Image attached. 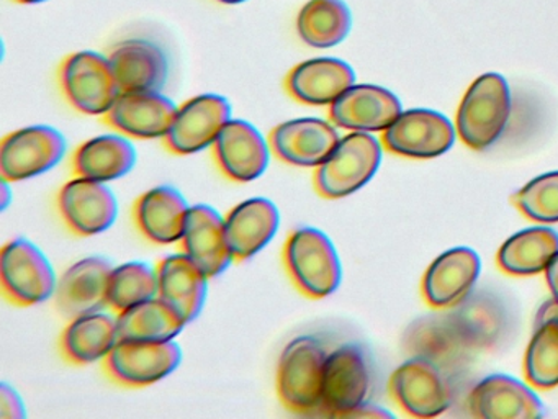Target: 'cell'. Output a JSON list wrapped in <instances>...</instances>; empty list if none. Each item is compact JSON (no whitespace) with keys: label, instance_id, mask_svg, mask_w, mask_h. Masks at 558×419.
<instances>
[{"label":"cell","instance_id":"cell-7","mask_svg":"<svg viewBox=\"0 0 558 419\" xmlns=\"http://www.w3.org/2000/svg\"><path fill=\"white\" fill-rule=\"evenodd\" d=\"M371 385V360L361 344L345 343L329 350L319 412L331 418H348L349 412L367 403Z\"/></svg>","mask_w":558,"mask_h":419},{"label":"cell","instance_id":"cell-6","mask_svg":"<svg viewBox=\"0 0 558 419\" xmlns=\"http://www.w3.org/2000/svg\"><path fill=\"white\" fill-rule=\"evenodd\" d=\"M2 294L17 307H35L57 291L53 265L38 246L25 238L12 239L0 252Z\"/></svg>","mask_w":558,"mask_h":419},{"label":"cell","instance_id":"cell-17","mask_svg":"<svg viewBox=\"0 0 558 419\" xmlns=\"http://www.w3.org/2000/svg\"><path fill=\"white\" fill-rule=\"evenodd\" d=\"M107 58L122 92H162L168 84V52L153 39H122L112 46Z\"/></svg>","mask_w":558,"mask_h":419},{"label":"cell","instance_id":"cell-9","mask_svg":"<svg viewBox=\"0 0 558 419\" xmlns=\"http://www.w3.org/2000/svg\"><path fill=\"white\" fill-rule=\"evenodd\" d=\"M181 360L182 349L174 339L162 343L120 340L104 360V370L119 385L143 388L171 375Z\"/></svg>","mask_w":558,"mask_h":419},{"label":"cell","instance_id":"cell-28","mask_svg":"<svg viewBox=\"0 0 558 419\" xmlns=\"http://www.w3.org/2000/svg\"><path fill=\"white\" fill-rule=\"evenodd\" d=\"M71 164L74 176L107 183L135 167L136 149L123 134H100L80 144Z\"/></svg>","mask_w":558,"mask_h":419},{"label":"cell","instance_id":"cell-14","mask_svg":"<svg viewBox=\"0 0 558 419\" xmlns=\"http://www.w3.org/2000/svg\"><path fill=\"white\" fill-rule=\"evenodd\" d=\"M338 127L316 117L293 118L277 124L269 134L270 149L282 163L295 167L322 166L338 146Z\"/></svg>","mask_w":558,"mask_h":419},{"label":"cell","instance_id":"cell-22","mask_svg":"<svg viewBox=\"0 0 558 419\" xmlns=\"http://www.w3.org/2000/svg\"><path fill=\"white\" fill-rule=\"evenodd\" d=\"M179 244L182 252L197 264L208 278L223 274L231 262H234L225 235V218L214 206L205 203L191 206L184 235Z\"/></svg>","mask_w":558,"mask_h":419},{"label":"cell","instance_id":"cell-5","mask_svg":"<svg viewBox=\"0 0 558 419\" xmlns=\"http://www.w3.org/2000/svg\"><path fill=\"white\" fill-rule=\"evenodd\" d=\"M58 81L68 104L90 117H104L122 94L109 58L87 49L63 59Z\"/></svg>","mask_w":558,"mask_h":419},{"label":"cell","instance_id":"cell-32","mask_svg":"<svg viewBox=\"0 0 558 419\" xmlns=\"http://www.w3.org/2000/svg\"><path fill=\"white\" fill-rule=\"evenodd\" d=\"M119 318L120 340H145V343H162L172 340L182 333L185 324L175 316L174 311L159 297L143 301Z\"/></svg>","mask_w":558,"mask_h":419},{"label":"cell","instance_id":"cell-37","mask_svg":"<svg viewBox=\"0 0 558 419\" xmlns=\"http://www.w3.org/2000/svg\"><path fill=\"white\" fill-rule=\"evenodd\" d=\"M545 277H547L548 288H550L554 301L558 303V252L551 259L550 264L545 268Z\"/></svg>","mask_w":558,"mask_h":419},{"label":"cell","instance_id":"cell-31","mask_svg":"<svg viewBox=\"0 0 558 419\" xmlns=\"http://www.w3.org/2000/svg\"><path fill=\"white\" fill-rule=\"evenodd\" d=\"M525 376L541 390L558 385V303L550 304L538 314L535 333L524 360Z\"/></svg>","mask_w":558,"mask_h":419},{"label":"cell","instance_id":"cell-23","mask_svg":"<svg viewBox=\"0 0 558 419\" xmlns=\"http://www.w3.org/2000/svg\"><path fill=\"white\" fill-rule=\"evenodd\" d=\"M113 265L109 259L93 255L81 259L58 278L54 300L61 313L74 318L107 307V287Z\"/></svg>","mask_w":558,"mask_h":419},{"label":"cell","instance_id":"cell-25","mask_svg":"<svg viewBox=\"0 0 558 419\" xmlns=\"http://www.w3.org/2000/svg\"><path fill=\"white\" fill-rule=\"evenodd\" d=\"M469 408L473 416L483 419H532L544 415L537 395L508 375L482 380L470 393Z\"/></svg>","mask_w":558,"mask_h":419},{"label":"cell","instance_id":"cell-19","mask_svg":"<svg viewBox=\"0 0 558 419\" xmlns=\"http://www.w3.org/2000/svg\"><path fill=\"white\" fill-rule=\"evenodd\" d=\"M280 213L264 196L244 200L225 216V235L234 262H244L263 251L279 231Z\"/></svg>","mask_w":558,"mask_h":419},{"label":"cell","instance_id":"cell-29","mask_svg":"<svg viewBox=\"0 0 558 419\" xmlns=\"http://www.w3.org/2000/svg\"><path fill=\"white\" fill-rule=\"evenodd\" d=\"M558 252V232L544 226L515 232L501 246L498 264L511 275L541 274Z\"/></svg>","mask_w":558,"mask_h":419},{"label":"cell","instance_id":"cell-36","mask_svg":"<svg viewBox=\"0 0 558 419\" xmlns=\"http://www.w3.org/2000/svg\"><path fill=\"white\" fill-rule=\"evenodd\" d=\"M348 418H391V412H388L387 409H381L380 406L364 403V405L355 408L354 411L349 412Z\"/></svg>","mask_w":558,"mask_h":419},{"label":"cell","instance_id":"cell-18","mask_svg":"<svg viewBox=\"0 0 558 419\" xmlns=\"http://www.w3.org/2000/svg\"><path fill=\"white\" fill-rule=\"evenodd\" d=\"M401 113V101L393 92L378 85L349 87L329 107V120L342 130L385 131Z\"/></svg>","mask_w":558,"mask_h":419},{"label":"cell","instance_id":"cell-8","mask_svg":"<svg viewBox=\"0 0 558 419\" xmlns=\"http://www.w3.org/2000/svg\"><path fill=\"white\" fill-rule=\"evenodd\" d=\"M66 147L63 133L48 124L12 131L0 144V176L11 183L34 179L57 167Z\"/></svg>","mask_w":558,"mask_h":419},{"label":"cell","instance_id":"cell-39","mask_svg":"<svg viewBox=\"0 0 558 419\" xmlns=\"http://www.w3.org/2000/svg\"><path fill=\"white\" fill-rule=\"evenodd\" d=\"M217 2L225 3V5H238V3L247 2V0H217Z\"/></svg>","mask_w":558,"mask_h":419},{"label":"cell","instance_id":"cell-10","mask_svg":"<svg viewBox=\"0 0 558 419\" xmlns=\"http://www.w3.org/2000/svg\"><path fill=\"white\" fill-rule=\"evenodd\" d=\"M231 120V105L217 94L197 95L178 107L165 146L178 156L201 153L214 146L225 124Z\"/></svg>","mask_w":558,"mask_h":419},{"label":"cell","instance_id":"cell-3","mask_svg":"<svg viewBox=\"0 0 558 419\" xmlns=\"http://www.w3.org/2000/svg\"><path fill=\"white\" fill-rule=\"evenodd\" d=\"M381 163V144L371 133L352 131L339 140L328 159L316 167L313 182L323 199L352 195L365 185Z\"/></svg>","mask_w":558,"mask_h":419},{"label":"cell","instance_id":"cell-33","mask_svg":"<svg viewBox=\"0 0 558 419\" xmlns=\"http://www.w3.org/2000/svg\"><path fill=\"white\" fill-rule=\"evenodd\" d=\"M155 297H158V272L146 262H125L110 272L107 307L113 313H123Z\"/></svg>","mask_w":558,"mask_h":419},{"label":"cell","instance_id":"cell-35","mask_svg":"<svg viewBox=\"0 0 558 419\" xmlns=\"http://www.w3.org/2000/svg\"><path fill=\"white\" fill-rule=\"evenodd\" d=\"M27 416L24 399L19 395L14 386L8 382L0 386V418L2 419H24Z\"/></svg>","mask_w":558,"mask_h":419},{"label":"cell","instance_id":"cell-34","mask_svg":"<svg viewBox=\"0 0 558 419\" xmlns=\"http://www.w3.org/2000/svg\"><path fill=\"white\" fill-rule=\"evenodd\" d=\"M514 203L527 218L537 223L558 222V172L531 180L514 195Z\"/></svg>","mask_w":558,"mask_h":419},{"label":"cell","instance_id":"cell-1","mask_svg":"<svg viewBox=\"0 0 558 419\" xmlns=\"http://www.w3.org/2000/svg\"><path fill=\"white\" fill-rule=\"evenodd\" d=\"M329 349L315 334H300L283 347L277 363L280 403L296 415H315L322 408L323 376Z\"/></svg>","mask_w":558,"mask_h":419},{"label":"cell","instance_id":"cell-4","mask_svg":"<svg viewBox=\"0 0 558 419\" xmlns=\"http://www.w3.org/2000/svg\"><path fill=\"white\" fill-rule=\"evenodd\" d=\"M511 115V91L499 74L476 79L457 111V131L466 146L482 151L501 136Z\"/></svg>","mask_w":558,"mask_h":419},{"label":"cell","instance_id":"cell-24","mask_svg":"<svg viewBox=\"0 0 558 419\" xmlns=\"http://www.w3.org/2000/svg\"><path fill=\"white\" fill-rule=\"evenodd\" d=\"M191 205L171 185H159L142 193L133 205L136 228L148 241L168 246L181 242Z\"/></svg>","mask_w":558,"mask_h":419},{"label":"cell","instance_id":"cell-15","mask_svg":"<svg viewBox=\"0 0 558 419\" xmlns=\"http://www.w3.org/2000/svg\"><path fill=\"white\" fill-rule=\"evenodd\" d=\"M395 402L416 418L442 415L452 402V390L436 366L424 359H413L395 370L390 379Z\"/></svg>","mask_w":558,"mask_h":419},{"label":"cell","instance_id":"cell-20","mask_svg":"<svg viewBox=\"0 0 558 419\" xmlns=\"http://www.w3.org/2000/svg\"><path fill=\"white\" fill-rule=\"evenodd\" d=\"M354 84L355 72L338 58L308 59L296 64L286 77L287 94L310 107H331Z\"/></svg>","mask_w":558,"mask_h":419},{"label":"cell","instance_id":"cell-30","mask_svg":"<svg viewBox=\"0 0 558 419\" xmlns=\"http://www.w3.org/2000/svg\"><path fill=\"white\" fill-rule=\"evenodd\" d=\"M352 15L342 0H308L296 16L300 39L312 48L338 46L351 32Z\"/></svg>","mask_w":558,"mask_h":419},{"label":"cell","instance_id":"cell-2","mask_svg":"<svg viewBox=\"0 0 558 419\" xmlns=\"http://www.w3.org/2000/svg\"><path fill=\"white\" fill-rule=\"evenodd\" d=\"M287 275L300 294L312 300L335 294L342 268L335 244L322 229L302 226L293 229L282 251Z\"/></svg>","mask_w":558,"mask_h":419},{"label":"cell","instance_id":"cell-27","mask_svg":"<svg viewBox=\"0 0 558 419\" xmlns=\"http://www.w3.org/2000/svg\"><path fill=\"white\" fill-rule=\"evenodd\" d=\"M480 274V258L469 248L444 252L426 271L423 294L434 308L452 307L469 295Z\"/></svg>","mask_w":558,"mask_h":419},{"label":"cell","instance_id":"cell-11","mask_svg":"<svg viewBox=\"0 0 558 419\" xmlns=\"http://www.w3.org/2000/svg\"><path fill=\"white\" fill-rule=\"evenodd\" d=\"M57 206L66 228L81 238L107 231L119 215L116 193L106 183L76 176L61 187Z\"/></svg>","mask_w":558,"mask_h":419},{"label":"cell","instance_id":"cell-38","mask_svg":"<svg viewBox=\"0 0 558 419\" xmlns=\"http://www.w3.org/2000/svg\"><path fill=\"white\" fill-rule=\"evenodd\" d=\"M12 202L11 182L2 179V210L8 208L9 203Z\"/></svg>","mask_w":558,"mask_h":419},{"label":"cell","instance_id":"cell-13","mask_svg":"<svg viewBox=\"0 0 558 419\" xmlns=\"http://www.w3.org/2000/svg\"><path fill=\"white\" fill-rule=\"evenodd\" d=\"M384 146L398 156L430 159L452 147L456 130L452 123L433 110L401 111L400 117L384 131Z\"/></svg>","mask_w":558,"mask_h":419},{"label":"cell","instance_id":"cell-16","mask_svg":"<svg viewBox=\"0 0 558 419\" xmlns=\"http://www.w3.org/2000/svg\"><path fill=\"white\" fill-rule=\"evenodd\" d=\"M178 105L162 92H122L104 123L133 140H165Z\"/></svg>","mask_w":558,"mask_h":419},{"label":"cell","instance_id":"cell-12","mask_svg":"<svg viewBox=\"0 0 558 419\" xmlns=\"http://www.w3.org/2000/svg\"><path fill=\"white\" fill-rule=\"evenodd\" d=\"M218 169L231 182L247 183L259 179L269 166V141L250 121L231 118L218 134L214 146Z\"/></svg>","mask_w":558,"mask_h":419},{"label":"cell","instance_id":"cell-40","mask_svg":"<svg viewBox=\"0 0 558 419\" xmlns=\"http://www.w3.org/2000/svg\"><path fill=\"white\" fill-rule=\"evenodd\" d=\"M17 3H24V5H34V3L47 2V0H14Z\"/></svg>","mask_w":558,"mask_h":419},{"label":"cell","instance_id":"cell-26","mask_svg":"<svg viewBox=\"0 0 558 419\" xmlns=\"http://www.w3.org/2000/svg\"><path fill=\"white\" fill-rule=\"evenodd\" d=\"M120 343L119 318L106 311H90L71 318L60 337V350L64 360L74 366L106 360Z\"/></svg>","mask_w":558,"mask_h":419},{"label":"cell","instance_id":"cell-21","mask_svg":"<svg viewBox=\"0 0 558 419\" xmlns=\"http://www.w3.org/2000/svg\"><path fill=\"white\" fill-rule=\"evenodd\" d=\"M156 272L158 297L187 326L204 310L210 278L184 252L166 255L156 265Z\"/></svg>","mask_w":558,"mask_h":419}]
</instances>
